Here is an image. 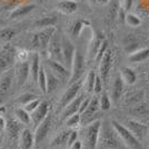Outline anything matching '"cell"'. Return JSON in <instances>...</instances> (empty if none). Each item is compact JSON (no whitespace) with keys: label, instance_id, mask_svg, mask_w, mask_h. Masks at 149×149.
<instances>
[{"label":"cell","instance_id":"cell-56","mask_svg":"<svg viewBox=\"0 0 149 149\" xmlns=\"http://www.w3.org/2000/svg\"><path fill=\"white\" fill-rule=\"evenodd\" d=\"M74 1H79V0H74Z\"/></svg>","mask_w":149,"mask_h":149},{"label":"cell","instance_id":"cell-16","mask_svg":"<svg viewBox=\"0 0 149 149\" xmlns=\"http://www.w3.org/2000/svg\"><path fill=\"white\" fill-rule=\"evenodd\" d=\"M57 32L55 26H51V27H47L44 28L38 32V38H39V44H40V50H48L49 44L51 41V38L52 36Z\"/></svg>","mask_w":149,"mask_h":149},{"label":"cell","instance_id":"cell-20","mask_svg":"<svg viewBox=\"0 0 149 149\" xmlns=\"http://www.w3.org/2000/svg\"><path fill=\"white\" fill-rule=\"evenodd\" d=\"M8 132V136L10 137L11 139H16L20 136V131H21V123L19 121L18 119L16 118H7L6 120V128H5Z\"/></svg>","mask_w":149,"mask_h":149},{"label":"cell","instance_id":"cell-3","mask_svg":"<svg viewBox=\"0 0 149 149\" xmlns=\"http://www.w3.org/2000/svg\"><path fill=\"white\" fill-rule=\"evenodd\" d=\"M16 54L17 49L11 45H6L0 49V76L13 68L16 62Z\"/></svg>","mask_w":149,"mask_h":149},{"label":"cell","instance_id":"cell-15","mask_svg":"<svg viewBox=\"0 0 149 149\" xmlns=\"http://www.w3.org/2000/svg\"><path fill=\"white\" fill-rule=\"evenodd\" d=\"M13 77H15V70L13 68L7 70L6 72L0 76V100L9 93L13 85Z\"/></svg>","mask_w":149,"mask_h":149},{"label":"cell","instance_id":"cell-53","mask_svg":"<svg viewBox=\"0 0 149 149\" xmlns=\"http://www.w3.org/2000/svg\"><path fill=\"white\" fill-rule=\"evenodd\" d=\"M88 1H89L90 3H93V5H95V3H98V2H97V0H88Z\"/></svg>","mask_w":149,"mask_h":149},{"label":"cell","instance_id":"cell-57","mask_svg":"<svg viewBox=\"0 0 149 149\" xmlns=\"http://www.w3.org/2000/svg\"><path fill=\"white\" fill-rule=\"evenodd\" d=\"M148 79H149V74H148Z\"/></svg>","mask_w":149,"mask_h":149},{"label":"cell","instance_id":"cell-42","mask_svg":"<svg viewBox=\"0 0 149 149\" xmlns=\"http://www.w3.org/2000/svg\"><path fill=\"white\" fill-rule=\"evenodd\" d=\"M108 50V42H107V40H105L102 45H101V47H100L99 51H98V54H97V56L95 58V61L96 62H100L101 60V58L104 57V55L106 54V51Z\"/></svg>","mask_w":149,"mask_h":149},{"label":"cell","instance_id":"cell-32","mask_svg":"<svg viewBox=\"0 0 149 149\" xmlns=\"http://www.w3.org/2000/svg\"><path fill=\"white\" fill-rule=\"evenodd\" d=\"M38 86L40 88V90L44 93H47V77H46V70H45V66H40V70H39V74H38Z\"/></svg>","mask_w":149,"mask_h":149},{"label":"cell","instance_id":"cell-30","mask_svg":"<svg viewBox=\"0 0 149 149\" xmlns=\"http://www.w3.org/2000/svg\"><path fill=\"white\" fill-rule=\"evenodd\" d=\"M15 116H16V118L18 119L21 124H24V125L30 124V121H31L30 112L27 111L25 108H24V109H22V108L16 109V110H15Z\"/></svg>","mask_w":149,"mask_h":149},{"label":"cell","instance_id":"cell-6","mask_svg":"<svg viewBox=\"0 0 149 149\" xmlns=\"http://www.w3.org/2000/svg\"><path fill=\"white\" fill-rule=\"evenodd\" d=\"M48 51H49V59H52L55 61L61 62L63 63V58H62V45H61V37L55 33L52 38H51V41L48 47Z\"/></svg>","mask_w":149,"mask_h":149},{"label":"cell","instance_id":"cell-26","mask_svg":"<svg viewBox=\"0 0 149 149\" xmlns=\"http://www.w3.org/2000/svg\"><path fill=\"white\" fill-rule=\"evenodd\" d=\"M31 63H30V74L32 79L35 81L38 80V74H39V70H40V59H39V54L33 52V55L31 57Z\"/></svg>","mask_w":149,"mask_h":149},{"label":"cell","instance_id":"cell-40","mask_svg":"<svg viewBox=\"0 0 149 149\" xmlns=\"http://www.w3.org/2000/svg\"><path fill=\"white\" fill-rule=\"evenodd\" d=\"M35 99H38L36 95L30 93H26L19 97L18 99H17V102H18V104H21V105H27L28 102H30V101H32V100H35Z\"/></svg>","mask_w":149,"mask_h":149},{"label":"cell","instance_id":"cell-25","mask_svg":"<svg viewBox=\"0 0 149 149\" xmlns=\"http://www.w3.org/2000/svg\"><path fill=\"white\" fill-rule=\"evenodd\" d=\"M149 58V48H143V49H137L136 51L131 52L128 59L131 62H143L145 60H147Z\"/></svg>","mask_w":149,"mask_h":149},{"label":"cell","instance_id":"cell-45","mask_svg":"<svg viewBox=\"0 0 149 149\" xmlns=\"http://www.w3.org/2000/svg\"><path fill=\"white\" fill-rule=\"evenodd\" d=\"M78 140V132L76 130H71L70 131V135H69V139H68V147H70L74 141H77Z\"/></svg>","mask_w":149,"mask_h":149},{"label":"cell","instance_id":"cell-10","mask_svg":"<svg viewBox=\"0 0 149 149\" xmlns=\"http://www.w3.org/2000/svg\"><path fill=\"white\" fill-rule=\"evenodd\" d=\"M13 70H15V78L17 81V86L18 87L24 86L30 74V63L28 61L18 62V65H16Z\"/></svg>","mask_w":149,"mask_h":149},{"label":"cell","instance_id":"cell-12","mask_svg":"<svg viewBox=\"0 0 149 149\" xmlns=\"http://www.w3.org/2000/svg\"><path fill=\"white\" fill-rule=\"evenodd\" d=\"M48 115H49V104L47 101H40L39 106L30 113L31 121L35 126H39L40 123H42L47 118Z\"/></svg>","mask_w":149,"mask_h":149},{"label":"cell","instance_id":"cell-54","mask_svg":"<svg viewBox=\"0 0 149 149\" xmlns=\"http://www.w3.org/2000/svg\"><path fill=\"white\" fill-rule=\"evenodd\" d=\"M1 24H3V21H2L1 19H0V25H1Z\"/></svg>","mask_w":149,"mask_h":149},{"label":"cell","instance_id":"cell-31","mask_svg":"<svg viewBox=\"0 0 149 149\" xmlns=\"http://www.w3.org/2000/svg\"><path fill=\"white\" fill-rule=\"evenodd\" d=\"M70 131H61L58 136L52 140L51 143V146H66L68 145V139H69V135H70Z\"/></svg>","mask_w":149,"mask_h":149},{"label":"cell","instance_id":"cell-11","mask_svg":"<svg viewBox=\"0 0 149 149\" xmlns=\"http://www.w3.org/2000/svg\"><path fill=\"white\" fill-rule=\"evenodd\" d=\"M61 45H62V58H63V63H65L66 67H68V68L71 69L76 49H74V45L71 44V41L66 37H61Z\"/></svg>","mask_w":149,"mask_h":149},{"label":"cell","instance_id":"cell-35","mask_svg":"<svg viewBox=\"0 0 149 149\" xmlns=\"http://www.w3.org/2000/svg\"><path fill=\"white\" fill-rule=\"evenodd\" d=\"M56 21H57L56 18H54V17H45V18H41V19H39L38 21H36L35 26L38 27V28L44 29V28H47V27L55 26Z\"/></svg>","mask_w":149,"mask_h":149},{"label":"cell","instance_id":"cell-43","mask_svg":"<svg viewBox=\"0 0 149 149\" xmlns=\"http://www.w3.org/2000/svg\"><path fill=\"white\" fill-rule=\"evenodd\" d=\"M102 91V79L101 77L97 74L96 77V81H95V87H93V93L95 95H98Z\"/></svg>","mask_w":149,"mask_h":149},{"label":"cell","instance_id":"cell-48","mask_svg":"<svg viewBox=\"0 0 149 149\" xmlns=\"http://www.w3.org/2000/svg\"><path fill=\"white\" fill-rule=\"evenodd\" d=\"M132 6V0H123V8H124L126 11H128Z\"/></svg>","mask_w":149,"mask_h":149},{"label":"cell","instance_id":"cell-55","mask_svg":"<svg viewBox=\"0 0 149 149\" xmlns=\"http://www.w3.org/2000/svg\"><path fill=\"white\" fill-rule=\"evenodd\" d=\"M0 143H1V135H0Z\"/></svg>","mask_w":149,"mask_h":149},{"label":"cell","instance_id":"cell-51","mask_svg":"<svg viewBox=\"0 0 149 149\" xmlns=\"http://www.w3.org/2000/svg\"><path fill=\"white\" fill-rule=\"evenodd\" d=\"M97 2H98L99 5H107V3L109 2V0H97Z\"/></svg>","mask_w":149,"mask_h":149},{"label":"cell","instance_id":"cell-24","mask_svg":"<svg viewBox=\"0 0 149 149\" xmlns=\"http://www.w3.org/2000/svg\"><path fill=\"white\" fill-rule=\"evenodd\" d=\"M45 70H46V77H47V93H51L56 90V88L58 87L59 85V79L57 78V76L51 70L50 68L47 66L45 67Z\"/></svg>","mask_w":149,"mask_h":149},{"label":"cell","instance_id":"cell-21","mask_svg":"<svg viewBox=\"0 0 149 149\" xmlns=\"http://www.w3.org/2000/svg\"><path fill=\"white\" fill-rule=\"evenodd\" d=\"M35 135L31 132L30 129L26 128L20 134V143H19V149H31L35 143Z\"/></svg>","mask_w":149,"mask_h":149},{"label":"cell","instance_id":"cell-59","mask_svg":"<svg viewBox=\"0 0 149 149\" xmlns=\"http://www.w3.org/2000/svg\"><path fill=\"white\" fill-rule=\"evenodd\" d=\"M0 49H1V48H0Z\"/></svg>","mask_w":149,"mask_h":149},{"label":"cell","instance_id":"cell-7","mask_svg":"<svg viewBox=\"0 0 149 149\" xmlns=\"http://www.w3.org/2000/svg\"><path fill=\"white\" fill-rule=\"evenodd\" d=\"M100 109V104H99V98L98 97H93L90 99V102L88 105L87 109L81 113V124L84 126H87L88 124L95 121V115L99 111Z\"/></svg>","mask_w":149,"mask_h":149},{"label":"cell","instance_id":"cell-49","mask_svg":"<svg viewBox=\"0 0 149 149\" xmlns=\"http://www.w3.org/2000/svg\"><path fill=\"white\" fill-rule=\"evenodd\" d=\"M70 149H81L82 148V143H81V141H79V140H77V141H74L70 147H69Z\"/></svg>","mask_w":149,"mask_h":149},{"label":"cell","instance_id":"cell-18","mask_svg":"<svg viewBox=\"0 0 149 149\" xmlns=\"http://www.w3.org/2000/svg\"><path fill=\"white\" fill-rule=\"evenodd\" d=\"M46 65L49 67L50 70L54 74H56L57 78L59 80L65 81L67 79V77H68V70H67V68L62 65L61 62L55 61L52 59H48V60H46Z\"/></svg>","mask_w":149,"mask_h":149},{"label":"cell","instance_id":"cell-8","mask_svg":"<svg viewBox=\"0 0 149 149\" xmlns=\"http://www.w3.org/2000/svg\"><path fill=\"white\" fill-rule=\"evenodd\" d=\"M105 36L104 33L101 32H96L93 36L90 42H89V46H88V52H87V60L88 61H91V60H95V58L97 56L98 51H99L100 47L102 42L105 41Z\"/></svg>","mask_w":149,"mask_h":149},{"label":"cell","instance_id":"cell-50","mask_svg":"<svg viewBox=\"0 0 149 149\" xmlns=\"http://www.w3.org/2000/svg\"><path fill=\"white\" fill-rule=\"evenodd\" d=\"M6 128V120L0 116V130H3Z\"/></svg>","mask_w":149,"mask_h":149},{"label":"cell","instance_id":"cell-36","mask_svg":"<svg viewBox=\"0 0 149 149\" xmlns=\"http://www.w3.org/2000/svg\"><path fill=\"white\" fill-rule=\"evenodd\" d=\"M86 25L89 26V21H87V20H78L77 22H74V27L71 29V35L76 38L79 37V35L81 33V30L84 29V27Z\"/></svg>","mask_w":149,"mask_h":149},{"label":"cell","instance_id":"cell-1","mask_svg":"<svg viewBox=\"0 0 149 149\" xmlns=\"http://www.w3.org/2000/svg\"><path fill=\"white\" fill-rule=\"evenodd\" d=\"M97 147L99 149H127L111 121H104L100 127Z\"/></svg>","mask_w":149,"mask_h":149},{"label":"cell","instance_id":"cell-28","mask_svg":"<svg viewBox=\"0 0 149 149\" xmlns=\"http://www.w3.org/2000/svg\"><path fill=\"white\" fill-rule=\"evenodd\" d=\"M120 76H121L124 82L127 84V85H134L136 82V74L129 67H123L121 70H120Z\"/></svg>","mask_w":149,"mask_h":149},{"label":"cell","instance_id":"cell-37","mask_svg":"<svg viewBox=\"0 0 149 149\" xmlns=\"http://www.w3.org/2000/svg\"><path fill=\"white\" fill-rule=\"evenodd\" d=\"M99 104H100V109L101 110H108L111 106V101L109 96L106 93H102L99 97Z\"/></svg>","mask_w":149,"mask_h":149},{"label":"cell","instance_id":"cell-14","mask_svg":"<svg viewBox=\"0 0 149 149\" xmlns=\"http://www.w3.org/2000/svg\"><path fill=\"white\" fill-rule=\"evenodd\" d=\"M126 127L135 135L138 140H143L148 134V126L143 123H139L138 120H134V119L128 120Z\"/></svg>","mask_w":149,"mask_h":149},{"label":"cell","instance_id":"cell-44","mask_svg":"<svg viewBox=\"0 0 149 149\" xmlns=\"http://www.w3.org/2000/svg\"><path fill=\"white\" fill-rule=\"evenodd\" d=\"M39 104H40V101L38 99H35L32 100V101H30V102H28L27 105H25V109L27 110L28 112H32L36 108H37L38 106H39Z\"/></svg>","mask_w":149,"mask_h":149},{"label":"cell","instance_id":"cell-27","mask_svg":"<svg viewBox=\"0 0 149 149\" xmlns=\"http://www.w3.org/2000/svg\"><path fill=\"white\" fill-rule=\"evenodd\" d=\"M118 0H111L109 3V8H108V13H107V20L109 22H113L116 18H118V13L120 10Z\"/></svg>","mask_w":149,"mask_h":149},{"label":"cell","instance_id":"cell-38","mask_svg":"<svg viewBox=\"0 0 149 149\" xmlns=\"http://www.w3.org/2000/svg\"><path fill=\"white\" fill-rule=\"evenodd\" d=\"M126 24L130 27H138V26L141 24V20L140 18L136 16L135 13H128L126 16Z\"/></svg>","mask_w":149,"mask_h":149},{"label":"cell","instance_id":"cell-23","mask_svg":"<svg viewBox=\"0 0 149 149\" xmlns=\"http://www.w3.org/2000/svg\"><path fill=\"white\" fill-rule=\"evenodd\" d=\"M124 84L125 82L121 78V76H117L115 78L111 87V98L115 102L118 101L119 98L121 97V93L124 91Z\"/></svg>","mask_w":149,"mask_h":149},{"label":"cell","instance_id":"cell-5","mask_svg":"<svg viewBox=\"0 0 149 149\" xmlns=\"http://www.w3.org/2000/svg\"><path fill=\"white\" fill-rule=\"evenodd\" d=\"M84 71H85V58L79 50H76L72 66H71V71H70L69 82L74 84L76 81L80 80L81 76L84 74Z\"/></svg>","mask_w":149,"mask_h":149},{"label":"cell","instance_id":"cell-33","mask_svg":"<svg viewBox=\"0 0 149 149\" xmlns=\"http://www.w3.org/2000/svg\"><path fill=\"white\" fill-rule=\"evenodd\" d=\"M97 74H95L93 70H90L87 74V78L85 81V89L87 93H93V87H95V81H96Z\"/></svg>","mask_w":149,"mask_h":149},{"label":"cell","instance_id":"cell-41","mask_svg":"<svg viewBox=\"0 0 149 149\" xmlns=\"http://www.w3.org/2000/svg\"><path fill=\"white\" fill-rule=\"evenodd\" d=\"M28 58H29V54H28L25 49H17V54H16V61L25 62V61L28 60Z\"/></svg>","mask_w":149,"mask_h":149},{"label":"cell","instance_id":"cell-19","mask_svg":"<svg viewBox=\"0 0 149 149\" xmlns=\"http://www.w3.org/2000/svg\"><path fill=\"white\" fill-rule=\"evenodd\" d=\"M50 126H51V118L48 115L47 118L45 119L42 123H40L39 126H37V129H36V132H35L36 143H41L45 138L48 136V132L50 130Z\"/></svg>","mask_w":149,"mask_h":149},{"label":"cell","instance_id":"cell-2","mask_svg":"<svg viewBox=\"0 0 149 149\" xmlns=\"http://www.w3.org/2000/svg\"><path fill=\"white\" fill-rule=\"evenodd\" d=\"M112 126L115 127V129L117 130V132L119 134L120 138L123 139V141L125 143V145L131 149H141V145L139 143V140L137 139L135 135L131 132L126 126L119 124L118 121L116 120H111Z\"/></svg>","mask_w":149,"mask_h":149},{"label":"cell","instance_id":"cell-47","mask_svg":"<svg viewBox=\"0 0 149 149\" xmlns=\"http://www.w3.org/2000/svg\"><path fill=\"white\" fill-rule=\"evenodd\" d=\"M134 112L137 113V115H140V116H141V115L147 112V109L145 108V106H138V107H136V109L134 110Z\"/></svg>","mask_w":149,"mask_h":149},{"label":"cell","instance_id":"cell-58","mask_svg":"<svg viewBox=\"0 0 149 149\" xmlns=\"http://www.w3.org/2000/svg\"><path fill=\"white\" fill-rule=\"evenodd\" d=\"M148 140H149V137H148Z\"/></svg>","mask_w":149,"mask_h":149},{"label":"cell","instance_id":"cell-52","mask_svg":"<svg viewBox=\"0 0 149 149\" xmlns=\"http://www.w3.org/2000/svg\"><path fill=\"white\" fill-rule=\"evenodd\" d=\"M5 112H6V107L5 106H1L0 107V116H2Z\"/></svg>","mask_w":149,"mask_h":149},{"label":"cell","instance_id":"cell-17","mask_svg":"<svg viewBox=\"0 0 149 149\" xmlns=\"http://www.w3.org/2000/svg\"><path fill=\"white\" fill-rule=\"evenodd\" d=\"M84 99H85V95L77 96V97H76V98H74L70 104H68V105L66 106V107H65V109H63V111H62V113H61L62 120L67 119L68 117L72 116V115L77 113V112H79L81 102H82V100Z\"/></svg>","mask_w":149,"mask_h":149},{"label":"cell","instance_id":"cell-34","mask_svg":"<svg viewBox=\"0 0 149 149\" xmlns=\"http://www.w3.org/2000/svg\"><path fill=\"white\" fill-rule=\"evenodd\" d=\"M16 36V30L13 28H1L0 29V41H9Z\"/></svg>","mask_w":149,"mask_h":149},{"label":"cell","instance_id":"cell-9","mask_svg":"<svg viewBox=\"0 0 149 149\" xmlns=\"http://www.w3.org/2000/svg\"><path fill=\"white\" fill-rule=\"evenodd\" d=\"M81 86H82V81L78 80L74 82V84H70V86L68 87V89L66 90V93H63L60 98V102L59 105L61 108H65L66 106L70 104L72 100L77 97V95L79 93V90L81 89Z\"/></svg>","mask_w":149,"mask_h":149},{"label":"cell","instance_id":"cell-22","mask_svg":"<svg viewBox=\"0 0 149 149\" xmlns=\"http://www.w3.org/2000/svg\"><path fill=\"white\" fill-rule=\"evenodd\" d=\"M57 8L60 13L71 15L77 11L78 5H77V1H74V0H61L57 3Z\"/></svg>","mask_w":149,"mask_h":149},{"label":"cell","instance_id":"cell-46","mask_svg":"<svg viewBox=\"0 0 149 149\" xmlns=\"http://www.w3.org/2000/svg\"><path fill=\"white\" fill-rule=\"evenodd\" d=\"M90 99H91V98L85 97V99L82 100V102H81V106H80V109H79V113H80V115L84 111H85L86 109H87L88 105H89V102H90Z\"/></svg>","mask_w":149,"mask_h":149},{"label":"cell","instance_id":"cell-13","mask_svg":"<svg viewBox=\"0 0 149 149\" xmlns=\"http://www.w3.org/2000/svg\"><path fill=\"white\" fill-rule=\"evenodd\" d=\"M112 62H113V55H112L111 50L108 49L99 62V76L104 81L109 76L110 69L112 67Z\"/></svg>","mask_w":149,"mask_h":149},{"label":"cell","instance_id":"cell-39","mask_svg":"<svg viewBox=\"0 0 149 149\" xmlns=\"http://www.w3.org/2000/svg\"><path fill=\"white\" fill-rule=\"evenodd\" d=\"M66 124L68 127H77L81 124V116L79 112L74 113L72 116H70L68 118L66 119Z\"/></svg>","mask_w":149,"mask_h":149},{"label":"cell","instance_id":"cell-29","mask_svg":"<svg viewBox=\"0 0 149 149\" xmlns=\"http://www.w3.org/2000/svg\"><path fill=\"white\" fill-rule=\"evenodd\" d=\"M33 9H35V5H26V6L18 7L17 9H15L13 13H10V18L16 19L20 18V17H24V16L28 15L29 13H31Z\"/></svg>","mask_w":149,"mask_h":149},{"label":"cell","instance_id":"cell-4","mask_svg":"<svg viewBox=\"0 0 149 149\" xmlns=\"http://www.w3.org/2000/svg\"><path fill=\"white\" fill-rule=\"evenodd\" d=\"M100 127H101V121L100 120H95V121L86 126V128L84 130V140H85L86 146L89 149H95L97 147Z\"/></svg>","mask_w":149,"mask_h":149}]
</instances>
